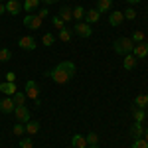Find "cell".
I'll return each instance as SVG.
<instances>
[{
  "instance_id": "obj_1",
  "label": "cell",
  "mask_w": 148,
  "mask_h": 148,
  "mask_svg": "<svg viewBox=\"0 0 148 148\" xmlns=\"http://www.w3.org/2000/svg\"><path fill=\"white\" fill-rule=\"evenodd\" d=\"M75 71H77V69H75V63H73V61H61V63H57L51 71H47L46 75H49L56 83L63 85V83H69V81L75 77Z\"/></svg>"
},
{
  "instance_id": "obj_2",
  "label": "cell",
  "mask_w": 148,
  "mask_h": 148,
  "mask_svg": "<svg viewBox=\"0 0 148 148\" xmlns=\"http://www.w3.org/2000/svg\"><path fill=\"white\" fill-rule=\"evenodd\" d=\"M132 47H134V42L130 38H119V40H114V44H113V49L116 53H121V56L132 53Z\"/></svg>"
},
{
  "instance_id": "obj_3",
  "label": "cell",
  "mask_w": 148,
  "mask_h": 148,
  "mask_svg": "<svg viewBox=\"0 0 148 148\" xmlns=\"http://www.w3.org/2000/svg\"><path fill=\"white\" fill-rule=\"evenodd\" d=\"M73 34L79 36V38H91V34H93L91 24H87V22H77L75 26H73Z\"/></svg>"
},
{
  "instance_id": "obj_4",
  "label": "cell",
  "mask_w": 148,
  "mask_h": 148,
  "mask_svg": "<svg viewBox=\"0 0 148 148\" xmlns=\"http://www.w3.org/2000/svg\"><path fill=\"white\" fill-rule=\"evenodd\" d=\"M24 26L28 30H40L42 28V18L38 14H28V16H24Z\"/></svg>"
},
{
  "instance_id": "obj_5",
  "label": "cell",
  "mask_w": 148,
  "mask_h": 148,
  "mask_svg": "<svg viewBox=\"0 0 148 148\" xmlns=\"http://www.w3.org/2000/svg\"><path fill=\"white\" fill-rule=\"evenodd\" d=\"M14 114H16V121H18V123H24V125H26V123L32 119L30 109H28L26 105H22V107H16V109H14Z\"/></svg>"
},
{
  "instance_id": "obj_6",
  "label": "cell",
  "mask_w": 148,
  "mask_h": 148,
  "mask_svg": "<svg viewBox=\"0 0 148 148\" xmlns=\"http://www.w3.org/2000/svg\"><path fill=\"white\" fill-rule=\"evenodd\" d=\"M24 93H26V97L28 99H32V101H36L38 97H40V89H38V83L36 81H26V89H24Z\"/></svg>"
},
{
  "instance_id": "obj_7",
  "label": "cell",
  "mask_w": 148,
  "mask_h": 148,
  "mask_svg": "<svg viewBox=\"0 0 148 148\" xmlns=\"http://www.w3.org/2000/svg\"><path fill=\"white\" fill-rule=\"evenodd\" d=\"M18 46L22 47V49H26V51H34L38 44H36V40L32 38V36H24V38L18 40Z\"/></svg>"
},
{
  "instance_id": "obj_8",
  "label": "cell",
  "mask_w": 148,
  "mask_h": 148,
  "mask_svg": "<svg viewBox=\"0 0 148 148\" xmlns=\"http://www.w3.org/2000/svg\"><path fill=\"white\" fill-rule=\"evenodd\" d=\"M132 56L136 57V59H144V57L148 56V44L146 42L134 44V47H132Z\"/></svg>"
},
{
  "instance_id": "obj_9",
  "label": "cell",
  "mask_w": 148,
  "mask_h": 148,
  "mask_svg": "<svg viewBox=\"0 0 148 148\" xmlns=\"http://www.w3.org/2000/svg\"><path fill=\"white\" fill-rule=\"evenodd\" d=\"M14 109H16V105H14V101H12V97L0 99V113L10 114V113H14Z\"/></svg>"
},
{
  "instance_id": "obj_10",
  "label": "cell",
  "mask_w": 148,
  "mask_h": 148,
  "mask_svg": "<svg viewBox=\"0 0 148 148\" xmlns=\"http://www.w3.org/2000/svg\"><path fill=\"white\" fill-rule=\"evenodd\" d=\"M4 4H6V12L12 14V16H18V14L24 10L22 4H20V0H8V2H4Z\"/></svg>"
},
{
  "instance_id": "obj_11",
  "label": "cell",
  "mask_w": 148,
  "mask_h": 148,
  "mask_svg": "<svg viewBox=\"0 0 148 148\" xmlns=\"http://www.w3.org/2000/svg\"><path fill=\"white\" fill-rule=\"evenodd\" d=\"M123 20H125V16H123V12H121V10H113L111 14H109V24L114 26V28H116V26H121Z\"/></svg>"
},
{
  "instance_id": "obj_12",
  "label": "cell",
  "mask_w": 148,
  "mask_h": 148,
  "mask_svg": "<svg viewBox=\"0 0 148 148\" xmlns=\"http://www.w3.org/2000/svg\"><path fill=\"white\" fill-rule=\"evenodd\" d=\"M99 20H101V12L99 10H95V8L93 10H85V22L87 24H97Z\"/></svg>"
},
{
  "instance_id": "obj_13",
  "label": "cell",
  "mask_w": 148,
  "mask_h": 148,
  "mask_svg": "<svg viewBox=\"0 0 148 148\" xmlns=\"http://www.w3.org/2000/svg\"><path fill=\"white\" fill-rule=\"evenodd\" d=\"M71 148H87V140L83 134H73L71 136Z\"/></svg>"
},
{
  "instance_id": "obj_14",
  "label": "cell",
  "mask_w": 148,
  "mask_h": 148,
  "mask_svg": "<svg viewBox=\"0 0 148 148\" xmlns=\"http://www.w3.org/2000/svg\"><path fill=\"white\" fill-rule=\"evenodd\" d=\"M136 61H138V59H136L134 56H132V53H126L125 59H123V67H125L126 71H130V69H134V67H136Z\"/></svg>"
},
{
  "instance_id": "obj_15",
  "label": "cell",
  "mask_w": 148,
  "mask_h": 148,
  "mask_svg": "<svg viewBox=\"0 0 148 148\" xmlns=\"http://www.w3.org/2000/svg\"><path fill=\"white\" fill-rule=\"evenodd\" d=\"M128 132H130V136L134 138V140H136V138H142V134H144L142 123H132V126H130V130H128Z\"/></svg>"
},
{
  "instance_id": "obj_16",
  "label": "cell",
  "mask_w": 148,
  "mask_h": 148,
  "mask_svg": "<svg viewBox=\"0 0 148 148\" xmlns=\"http://www.w3.org/2000/svg\"><path fill=\"white\" fill-rule=\"evenodd\" d=\"M0 91L4 93L6 97H12L18 89H16V83H8V81H6V83H0Z\"/></svg>"
},
{
  "instance_id": "obj_17",
  "label": "cell",
  "mask_w": 148,
  "mask_h": 148,
  "mask_svg": "<svg viewBox=\"0 0 148 148\" xmlns=\"http://www.w3.org/2000/svg\"><path fill=\"white\" fill-rule=\"evenodd\" d=\"M63 22H71L73 20V8H69V6H63L61 10H59V14H57Z\"/></svg>"
},
{
  "instance_id": "obj_18",
  "label": "cell",
  "mask_w": 148,
  "mask_h": 148,
  "mask_svg": "<svg viewBox=\"0 0 148 148\" xmlns=\"http://www.w3.org/2000/svg\"><path fill=\"white\" fill-rule=\"evenodd\" d=\"M130 113H132V119H134V123H142V121L146 119V113H144V109H140V107H132V109H130Z\"/></svg>"
},
{
  "instance_id": "obj_19",
  "label": "cell",
  "mask_w": 148,
  "mask_h": 148,
  "mask_svg": "<svg viewBox=\"0 0 148 148\" xmlns=\"http://www.w3.org/2000/svg\"><path fill=\"white\" fill-rule=\"evenodd\" d=\"M24 126H26V132H28L30 136H34L36 132L40 130V123H38V121H32V119H30V121H28Z\"/></svg>"
},
{
  "instance_id": "obj_20",
  "label": "cell",
  "mask_w": 148,
  "mask_h": 148,
  "mask_svg": "<svg viewBox=\"0 0 148 148\" xmlns=\"http://www.w3.org/2000/svg\"><path fill=\"white\" fill-rule=\"evenodd\" d=\"M38 6H40V0H24V4H22V8L26 12H30V14L38 10Z\"/></svg>"
},
{
  "instance_id": "obj_21",
  "label": "cell",
  "mask_w": 148,
  "mask_h": 148,
  "mask_svg": "<svg viewBox=\"0 0 148 148\" xmlns=\"http://www.w3.org/2000/svg\"><path fill=\"white\" fill-rule=\"evenodd\" d=\"M26 99H28V97H26V93H22V91H16L12 95V101H14L16 107H22L24 103H26Z\"/></svg>"
},
{
  "instance_id": "obj_22",
  "label": "cell",
  "mask_w": 148,
  "mask_h": 148,
  "mask_svg": "<svg viewBox=\"0 0 148 148\" xmlns=\"http://www.w3.org/2000/svg\"><path fill=\"white\" fill-rule=\"evenodd\" d=\"M113 6V0H97V10L99 12H109Z\"/></svg>"
},
{
  "instance_id": "obj_23",
  "label": "cell",
  "mask_w": 148,
  "mask_h": 148,
  "mask_svg": "<svg viewBox=\"0 0 148 148\" xmlns=\"http://www.w3.org/2000/svg\"><path fill=\"white\" fill-rule=\"evenodd\" d=\"M71 36H73V32H71L69 28H63V30H59V40H61L63 44L71 42Z\"/></svg>"
},
{
  "instance_id": "obj_24",
  "label": "cell",
  "mask_w": 148,
  "mask_h": 148,
  "mask_svg": "<svg viewBox=\"0 0 148 148\" xmlns=\"http://www.w3.org/2000/svg\"><path fill=\"white\" fill-rule=\"evenodd\" d=\"M12 59V51L8 47H0V63H6Z\"/></svg>"
},
{
  "instance_id": "obj_25",
  "label": "cell",
  "mask_w": 148,
  "mask_h": 148,
  "mask_svg": "<svg viewBox=\"0 0 148 148\" xmlns=\"http://www.w3.org/2000/svg\"><path fill=\"white\" fill-rule=\"evenodd\" d=\"M134 107H140V109L148 107V95H138L134 99Z\"/></svg>"
},
{
  "instance_id": "obj_26",
  "label": "cell",
  "mask_w": 148,
  "mask_h": 148,
  "mask_svg": "<svg viewBox=\"0 0 148 148\" xmlns=\"http://www.w3.org/2000/svg\"><path fill=\"white\" fill-rule=\"evenodd\" d=\"M73 18H75L77 22H81V18H85V8H83V6H75V8H73Z\"/></svg>"
},
{
  "instance_id": "obj_27",
  "label": "cell",
  "mask_w": 148,
  "mask_h": 148,
  "mask_svg": "<svg viewBox=\"0 0 148 148\" xmlns=\"http://www.w3.org/2000/svg\"><path fill=\"white\" fill-rule=\"evenodd\" d=\"M12 132H14L16 136H22L24 132H26V126H24V123H16V125H14V128H12Z\"/></svg>"
},
{
  "instance_id": "obj_28",
  "label": "cell",
  "mask_w": 148,
  "mask_h": 148,
  "mask_svg": "<svg viewBox=\"0 0 148 148\" xmlns=\"http://www.w3.org/2000/svg\"><path fill=\"white\" fill-rule=\"evenodd\" d=\"M134 44H140V42H144V32L142 30H134V34H132V38H130Z\"/></svg>"
},
{
  "instance_id": "obj_29",
  "label": "cell",
  "mask_w": 148,
  "mask_h": 148,
  "mask_svg": "<svg viewBox=\"0 0 148 148\" xmlns=\"http://www.w3.org/2000/svg\"><path fill=\"white\" fill-rule=\"evenodd\" d=\"M42 42H44V46H46V47H49V46H53L56 38H53V34H44V38H42Z\"/></svg>"
},
{
  "instance_id": "obj_30",
  "label": "cell",
  "mask_w": 148,
  "mask_h": 148,
  "mask_svg": "<svg viewBox=\"0 0 148 148\" xmlns=\"http://www.w3.org/2000/svg\"><path fill=\"white\" fill-rule=\"evenodd\" d=\"M123 16H125L126 20H134V18H136V10H134V8H126V10L123 12Z\"/></svg>"
},
{
  "instance_id": "obj_31",
  "label": "cell",
  "mask_w": 148,
  "mask_h": 148,
  "mask_svg": "<svg viewBox=\"0 0 148 148\" xmlns=\"http://www.w3.org/2000/svg\"><path fill=\"white\" fill-rule=\"evenodd\" d=\"M51 24H53L56 28H59V30H63V28H65V22H63L59 16H53V18H51Z\"/></svg>"
},
{
  "instance_id": "obj_32",
  "label": "cell",
  "mask_w": 148,
  "mask_h": 148,
  "mask_svg": "<svg viewBox=\"0 0 148 148\" xmlns=\"http://www.w3.org/2000/svg\"><path fill=\"white\" fill-rule=\"evenodd\" d=\"M132 148H148V142L144 138H136V140L132 142Z\"/></svg>"
},
{
  "instance_id": "obj_33",
  "label": "cell",
  "mask_w": 148,
  "mask_h": 148,
  "mask_svg": "<svg viewBox=\"0 0 148 148\" xmlns=\"http://www.w3.org/2000/svg\"><path fill=\"white\" fill-rule=\"evenodd\" d=\"M20 148H34V140L32 138H22L20 140Z\"/></svg>"
},
{
  "instance_id": "obj_34",
  "label": "cell",
  "mask_w": 148,
  "mask_h": 148,
  "mask_svg": "<svg viewBox=\"0 0 148 148\" xmlns=\"http://www.w3.org/2000/svg\"><path fill=\"white\" fill-rule=\"evenodd\" d=\"M85 140H87V144H97V142H99V136H97L95 132H89V134L85 136Z\"/></svg>"
},
{
  "instance_id": "obj_35",
  "label": "cell",
  "mask_w": 148,
  "mask_h": 148,
  "mask_svg": "<svg viewBox=\"0 0 148 148\" xmlns=\"http://www.w3.org/2000/svg\"><path fill=\"white\" fill-rule=\"evenodd\" d=\"M6 81H8V83H16V73H14V71H8V73H6Z\"/></svg>"
},
{
  "instance_id": "obj_36",
  "label": "cell",
  "mask_w": 148,
  "mask_h": 148,
  "mask_svg": "<svg viewBox=\"0 0 148 148\" xmlns=\"http://www.w3.org/2000/svg\"><path fill=\"white\" fill-rule=\"evenodd\" d=\"M47 12H49V10H47V6H46V8H42V10H38V16H40V18L44 20V18H47Z\"/></svg>"
},
{
  "instance_id": "obj_37",
  "label": "cell",
  "mask_w": 148,
  "mask_h": 148,
  "mask_svg": "<svg viewBox=\"0 0 148 148\" xmlns=\"http://www.w3.org/2000/svg\"><path fill=\"white\" fill-rule=\"evenodd\" d=\"M2 14H6V4H4V2H0V16H2Z\"/></svg>"
},
{
  "instance_id": "obj_38",
  "label": "cell",
  "mask_w": 148,
  "mask_h": 148,
  "mask_svg": "<svg viewBox=\"0 0 148 148\" xmlns=\"http://www.w3.org/2000/svg\"><path fill=\"white\" fill-rule=\"evenodd\" d=\"M40 2H44V4H47V6H49V4H56L57 0H40Z\"/></svg>"
},
{
  "instance_id": "obj_39",
  "label": "cell",
  "mask_w": 148,
  "mask_h": 148,
  "mask_svg": "<svg viewBox=\"0 0 148 148\" xmlns=\"http://www.w3.org/2000/svg\"><path fill=\"white\" fill-rule=\"evenodd\" d=\"M128 4H136V2H142V0H126Z\"/></svg>"
},
{
  "instance_id": "obj_40",
  "label": "cell",
  "mask_w": 148,
  "mask_h": 148,
  "mask_svg": "<svg viewBox=\"0 0 148 148\" xmlns=\"http://www.w3.org/2000/svg\"><path fill=\"white\" fill-rule=\"evenodd\" d=\"M144 140L148 142V128H144Z\"/></svg>"
},
{
  "instance_id": "obj_41",
  "label": "cell",
  "mask_w": 148,
  "mask_h": 148,
  "mask_svg": "<svg viewBox=\"0 0 148 148\" xmlns=\"http://www.w3.org/2000/svg\"><path fill=\"white\" fill-rule=\"evenodd\" d=\"M87 148H99L97 144H87Z\"/></svg>"
},
{
  "instance_id": "obj_42",
  "label": "cell",
  "mask_w": 148,
  "mask_h": 148,
  "mask_svg": "<svg viewBox=\"0 0 148 148\" xmlns=\"http://www.w3.org/2000/svg\"><path fill=\"white\" fill-rule=\"evenodd\" d=\"M146 116H148V113H146Z\"/></svg>"
},
{
  "instance_id": "obj_43",
  "label": "cell",
  "mask_w": 148,
  "mask_h": 148,
  "mask_svg": "<svg viewBox=\"0 0 148 148\" xmlns=\"http://www.w3.org/2000/svg\"><path fill=\"white\" fill-rule=\"evenodd\" d=\"M0 2H2V0H0Z\"/></svg>"
},
{
  "instance_id": "obj_44",
  "label": "cell",
  "mask_w": 148,
  "mask_h": 148,
  "mask_svg": "<svg viewBox=\"0 0 148 148\" xmlns=\"http://www.w3.org/2000/svg\"><path fill=\"white\" fill-rule=\"evenodd\" d=\"M69 148H71V146H69Z\"/></svg>"
},
{
  "instance_id": "obj_45",
  "label": "cell",
  "mask_w": 148,
  "mask_h": 148,
  "mask_svg": "<svg viewBox=\"0 0 148 148\" xmlns=\"http://www.w3.org/2000/svg\"><path fill=\"white\" fill-rule=\"evenodd\" d=\"M146 12H148V10H146Z\"/></svg>"
}]
</instances>
